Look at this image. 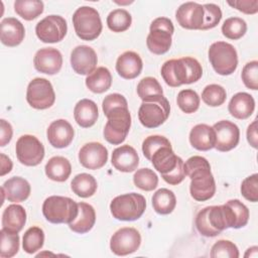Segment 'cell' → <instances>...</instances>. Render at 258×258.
Returning <instances> with one entry per match:
<instances>
[{
	"label": "cell",
	"mask_w": 258,
	"mask_h": 258,
	"mask_svg": "<svg viewBox=\"0 0 258 258\" xmlns=\"http://www.w3.org/2000/svg\"><path fill=\"white\" fill-rule=\"evenodd\" d=\"M249 220L248 208L239 200H230L222 206L206 207L196 217V228L205 237H216L228 228L240 229Z\"/></svg>",
	"instance_id": "1"
},
{
	"label": "cell",
	"mask_w": 258,
	"mask_h": 258,
	"mask_svg": "<svg viewBox=\"0 0 258 258\" xmlns=\"http://www.w3.org/2000/svg\"><path fill=\"white\" fill-rule=\"evenodd\" d=\"M185 175L190 178L189 191L194 200L205 202L216 194V182L210 162L203 156L194 155L183 164Z\"/></svg>",
	"instance_id": "2"
},
{
	"label": "cell",
	"mask_w": 258,
	"mask_h": 258,
	"mask_svg": "<svg viewBox=\"0 0 258 258\" xmlns=\"http://www.w3.org/2000/svg\"><path fill=\"white\" fill-rule=\"evenodd\" d=\"M161 76L166 85L176 88L198 82L203 76V68L198 59L190 56L169 59L162 64Z\"/></svg>",
	"instance_id": "3"
},
{
	"label": "cell",
	"mask_w": 258,
	"mask_h": 258,
	"mask_svg": "<svg viewBox=\"0 0 258 258\" xmlns=\"http://www.w3.org/2000/svg\"><path fill=\"white\" fill-rule=\"evenodd\" d=\"M79 213L78 203L73 199L61 196H51L42 205L44 218L52 224H70Z\"/></svg>",
	"instance_id": "4"
},
{
	"label": "cell",
	"mask_w": 258,
	"mask_h": 258,
	"mask_svg": "<svg viewBox=\"0 0 258 258\" xmlns=\"http://www.w3.org/2000/svg\"><path fill=\"white\" fill-rule=\"evenodd\" d=\"M108 121L104 127V138L113 145L121 144L131 127V115L128 107H115L105 114Z\"/></svg>",
	"instance_id": "5"
},
{
	"label": "cell",
	"mask_w": 258,
	"mask_h": 258,
	"mask_svg": "<svg viewBox=\"0 0 258 258\" xmlns=\"http://www.w3.org/2000/svg\"><path fill=\"white\" fill-rule=\"evenodd\" d=\"M146 200L136 192L124 194L114 198L110 204L112 216L119 221H135L144 213Z\"/></svg>",
	"instance_id": "6"
},
{
	"label": "cell",
	"mask_w": 258,
	"mask_h": 258,
	"mask_svg": "<svg viewBox=\"0 0 258 258\" xmlns=\"http://www.w3.org/2000/svg\"><path fill=\"white\" fill-rule=\"evenodd\" d=\"M76 34L83 40H94L102 32L103 25L99 12L90 6H81L73 15Z\"/></svg>",
	"instance_id": "7"
},
{
	"label": "cell",
	"mask_w": 258,
	"mask_h": 258,
	"mask_svg": "<svg viewBox=\"0 0 258 258\" xmlns=\"http://www.w3.org/2000/svg\"><path fill=\"white\" fill-rule=\"evenodd\" d=\"M149 34L146 38V45L150 52L154 54H163L171 46L174 27L172 21L167 17H157L151 24Z\"/></svg>",
	"instance_id": "8"
},
{
	"label": "cell",
	"mask_w": 258,
	"mask_h": 258,
	"mask_svg": "<svg viewBox=\"0 0 258 258\" xmlns=\"http://www.w3.org/2000/svg\"><path fill=\"white\" fill-rule=\"evenodd\" d=\"M209 60L215 72L221 76L233 74L238 67L236 48L228 42L217 41L209 48Z\"/></svg>",
	"instance_id": "9"
},
{
	"label": "cell",
	"mask_w": 258,
	"mask_h": 258,
	"mask_svg": "<svg viewBox=\"0 0 258 258\" xmlns=\"http://www.w3.org/2000/svg\"><path fill=\"white\" fill-rule=\"evenodd\" d=\"M169 113V102L163 95H161L142 101L138 110V119L144 127L156 128L167 120Z\"/></svg>",
	"instance_id": "10"
},
{
	"label": "cell",
	"mask_w": 258,
	"mask_h": 258,
	"mask_svg": "<svg viewBox=\"0 0 258 258\" xmlns=\"http://www.w3.org/2000/svg\"><path fill=\"white\" fill-rule=\"evenodd\" d=\"M26 101L34 109L50 108L55 101L51 83L44 78H35L27 86Z\"/></svg>",
	"instance_id": "11"
},
{
	"label": "cell",
	"mask_w": 258,
	"mask_h": 258,
	"mask_svg": "<svg viewBox=\"0 0 258 258\" xmlns=\"http://www.w3.org/2000/svg\"><path fill=\"white\" fill-rule=\"evenodd\" d=\"M18 161L26 166L38 165L44 157L42 143L33 135L25 134L18 138L15 146Z\"/></svg>",
	"instance_id": "12"
},
{
	"label": "cell",
	"mask_w": 258,
	"mask_h": 258,
	"mask_svg": "<svg viewBox=\"0 0 258 258\" xmlns=\"http://www.w3.org/2000/svg\"><path fill=\"white\" fill-rule=\"evenodd\" d=\"M67 31V21L59 15H48L41 19L35 26L36 36L45 43H55L62 40Z\"/></svg>",
	"instance_id": "13"
},
{
	"label": "cell",
	"mask_w": 258,
	"mask_h": 258,
	"mask_svg": "<svg viewBox=\"0 0 258 258\" xmlns=\"http://www.w3.org/2000/svg\"><path fill=\"white\" fill-rule=\"evenodd\" d=\"M141 244V235L131 227H124L116 231L110 240L111 251L118 256H126L138 250Z\"/></svg>",
	"instance_id": "14"
},
{
	"label": "cell",
	"mask_w": 258,
	"mask_h": 258,
	"mask_svg": "<svg viewBox=\"0 0 258 258\" xmlns=\"http://www.w3.org/2000/svg\"><path fill=\"white\" fill-rule=\"evenodd\" d=\"M216 135L215 148L218 151L226 152L235 148L240 140L239 127L228 120H221L213 126Z\"/></svg>",
	"instance_id": "15"
},
{
	"label": "cell",
	"mask_w": 258,
	"mask_h": 258,
	"mask_svg": "<svg viewBox=\"0 0 258 258\" xmlns=\"http://www.w3.org/2000/svg\"><path fill=\"white\" fill-rule=\"evenodd\" d=\"M108 160V150L100 142L86 143L79 151L80 163L88 169H99Z\"/></svg>",
	"instance_id": "16"
},
{
	"label": "cell",
	"mask_w": 258,
	"mask_h": 258,
	"mask_svg": "<svg viewBox=\"0 0 258 258\" xmlns=\"http://www.w3.org/2000/svg\"><path fill=\"white\" fill-rule=\"evenodd\" d=\"M98 57L96 51L88 45H78L71 53V64L79 75L92 74L97 67Z\"/></svg>",
	"instance_id": "17"
},
{
	"label": "cell",
	"mask_w": 258,
	"mask_h": 258,
	"mask_svg": "<svg viewBox=\"0 0 258 258\" xmlns=\"http://www.w3.org/2000/svg\"><path fill=\"white\" fill-rule=\"evenodd\" d=\"M33 64L36 71L46 75L57 74L62 66V55L54 47H44L36 51Z\"/></svg>",
	"instance_id": "18"
},
{
	"label": "cell",
	"mask_w": 258,
	"mask_h": 258,
	"mask_svg": "<svg viewBox=\"0 0 258 258\" xmlns=\"http://www.w3.org/2000/svg\"><path fill=\"white\" fill-rule=\"evenodd\" d=\"M175 18L185 29H201L204 24L203 5L197 2L182 3L175 12Z\"/></svg>",
	"instance_id": "19"
},
{
	"label": "cell",
	"mask_w": 258,
	"mask_h": 258,
	"mask_svg": "<svg viewBox=\"0 0 258 258\" xmlns=\"http://www.w3.org/2000/svg\"><path fill=\"white\" fill-rule=\"evenodd\" d=\"M75 131L73 126L64 119L51 122L46 131L48 142L55 148L68 147L72 143Z\"/></svg>",
	"instance_id": "20"
},
{
	"label": "cell",
	"mask_w": 258,
	"mask_h": 258,
	"mask_svg": "<svg viewBox=\"0 0 258 258\" xmlns=\"http://www.w3.org/2000/svg\"><path fill=\"white\" fill-rule=\"evenodd\" d=\"M1 191L3 196L2 201L6 199L11 203H20L28 199L31 187L25 178L20 176H13L3 183Z\"/></svg>",
	"instance_id": "21"
},
{
	"label": "cell",
	"mask_w": 258,
	"mask_h": 258,
	"mask_svg": "<svg viewBox=\"0 0 258 258\" xmlns=\"http://www.w3.org/2000/svg\"><path fill=\"white\" fill-rule=\"evenodd\" d=\"M112 165L119 171L132 172L139 164L137 151L130 145H122L114 149L111 158Z\"/></svg>",
	"instance_id": "22"
},
{
	"label": "cell",
	"mask_w": 258,
	"mask_h": 258,
	"mask_svg": "<svg viewBox=\"0 0 258 258\" xmlns=\"http://www.w3.org/2000/svg\"><path fill=\"white\" fill-rule=\"evenodd\" d=\"M1 42L9 47L19 45L24 39L25 28L23 24L14 17L4 18L0 23Z\"/></svg>",
	"instance_id": "23"
},
{
	"label": "cell",
	"mask_w": 258,
	"mask_h": 258,
	"mask_svg": "<svg viewBox=\"0 0 258 258\" xmlns=\"http://www.w3.org/2000/svg\"><path fill=\"white\" fill-rule=\"evenodd\" d=\"M143 68V62L138 53L135 51H125L116 61V71L119 76L126 80H132L137 78Z\"/></svg>",
	"instance_id": "24"
},
{
	"label": "cell",
	"mask_w": 258,
	"mask_h": 258,
	"mask_svg": "<svg viewBox=\"0 0 258 258\" xmlns=\"http://www.w3.org/2000/svg\"><path fill=\"white\" fill-rule=\"evenodd\" d=\"M191 146L200 151H208L215 147L216 135L214 128L207 124H198L189 132Z\"/></svg>",
	"instance_id": "25"
},
{
	"label": "cell",
	"mask_w": 258,
	"mask_h": 258,
	"mask_svg": "<svg viewBox=\"0 0 258 258\" xmlns=\"http://www.w3.org/2000/svg\"><path fill=\"white\" fill-rule=\"evenodd\" d=\"M255 109V101L254 98L245 92H240L235 94L229 105L228 110L229 113L236 119L244 120L249 118Z\"/></svg>",
	"instance_id": "26"
},
{
	"label": "cell",
	"mask_w": 258,
	"mask_h": 258,
	"mask_svg": "<svg viewBox=\"0 0 258 258\" xmlns=\"http://www.w3.org/2000/svg\"><path fill=\"white\" fill-rule=\"evenodd\" d=\"M26 222L24 208L17 204L8 206L2 214V229L10 233H19Z\"/></svg>",
	"instance_id": "27"
},
{
	"label": "cell",
	"mask_w": 258,
	"mask_h": 258,
	"mask_svg": "<svg viewBox=\"0 0 258 258\" xmlns=\"http://www.w3.org/2000/svg\"><path fill=\"white\" fill-rule=\"evenodd\" d=\"M74 117L79 126L83 128L92 127L99 117L97 104L92 100L82 99L75 106Z\"/></svg>",
	"instance_id": "28"
},
{
	"label": "cell",
	"mask_w": 258,
	"mask_h": 258,
	"mask_svg": "<svg viewBox=\"0 0 258 258\" xmlns=\"http://www.w3.org/2000/svg\"><path fill=\"white\" fill-rule=\"evenodd\" d=\"M79 213L76 219L69 224V228L78 234H85L92 230L96 222L95 209L84 202L78 203Z\"/></svg>",
	"instance_id": "29"
},
{
	"label": "cell",
	"mask_w": 258,
	"mask_h": 258,
	"mask_svg": "<svg viewBox=\"0 0 258 258\" xmlns=\"http://www.w3.org/2000/svg\"><path fill=\"white\" fill-rule=\"evenodd\" d=\"M46 176L53 180L62 182L67 180L72 172V165L69 159L63 156H53L51 157L44 167Z\"/></svg>",
	"instance_id": "30"
},
{
	"label": "cell",
	"mask_w": 258,
	"mask_h": 258,
	"mask_svg": "<svg viewBox=\"0 0 258 258\" xmlns=\"http://www.w3.org/2000/svg\"><path fill=\"white\" fill-rule=\"evenodd\" d=\"M112 76L107 68L99 67L86 78L87 88L96 94H102L110 89Z\"/></svg>",
	"instance_id": "31"
},
{
	"label": "cell",
	"mask_w": 258,
	"mask_h": 258,
	"mask_svg": "<svg viewBox=\"0 0 258 258\" xmlns=\"http://www.w3.org/2000/svg\"><path fill=\"white\" fill-rule=\"evenodd\" d=\"M97 187L98 183L96 178L89 173L77 174L71 182L73 192L81 198H90L94 196Z\"/></svg>",
	"instance_id": "32"
},
{
	"label": "cell",
	"mask_w": 258,
	"mask_h": 258,
	"mask_svg": "<svg viewBox=\"0 0 258 258\" xmlns=\"http://www.w3.org/2000/svg\"><path fill=\"white\" fill-rule=\"evenodd\" d=\"M176 206V198L172 190L168 188H159L153 194L152 207L153 210L160 215H168L172 213Z\"/></svg>",
	"instance_id": "33"
},
{
	"label": "cell",
	"mask_w": 258,
	"mask_h": 258,
	"mask_svg": "<svg viewBox=\"0 0 258 258\" xmlns=\"http://www.w3.org/2000/svg\"><path fill=\"white\" fill-rule=\"evenodd\" d=\"M43 2L39 0H16L14 2L15 12L25 20H33L43 12Z\"/></svg>",
	"instance_id": "34"
},
{
	"label": "cell",
	"mask_w": 258,
	"mask_h": 258,
	"mask_svg": "<svg viewBox=\"0 0 258 258\" xmlns=\"http://www.w3.org/2000/svg\"><path fill=\"white\" fill-rule=\"evenodd\" d=\"M44 243V233L39 227H30L26 230L22 239L23 250L28 254H33L40 250Z\"/></svg>",
	"instance_id": "35"
},
{
	"label": "cell",
	"mask_w": 258,
	"mask_h": 258,
	"mask_svg": "<svg viewBox=\"0 0 258 258\" xmlns=\"http://www.w3.org/2000/svg\"><path fill=\"white\" fill-rule=\"evenodd\" d=\"M131 23L132 16L125 9H115L107 16V25L113 32H123L130 27Z\"/></svg>",
	"instance_id": "36"
},
{
	"label": "cell",
	"mask_w": 258,
	"mask_h": 258,
	"mask_svg": "<svg viewBox=\"0 0 258 258\" xmlns=\"http://www.w3.org/2000/svg\"><path fill=\"white\" fill-rule=\"evenodd\" d=\"M137 94L142 101L163 95V90L159 82L153 77L143 78L137 85Z\"/></svg>",
	"instance_id": "37"
},
{
	"label": "cell",
	"mask_w": 258,
	"mask_h": 258,
	"mask_svg": "<svg viewBox=\"0 0 258 258\" xmlns=\"http://www.w3.org/2000/svg\"><path fill=\"white\" fill-rule=\"evenodd\" d=\"M246 31L247 23L240 17H230L222 25V33L229 39H239L245 35Z\"/></svg>",
	"instance_id": "38"
},
{
	"label": "cell",
	"mask_w": 258,
	"mask_h": 258,
	"mask_svg": "<svg viewBox=\"0 0 258 258\" xmlns=\"http://www.w3.org/2000/svg\"><path fill=\"white\" fill-rule=\"evenodd\" d=\"M134 184L145 191H151L158 184V176L150 168H140L133 175Z\"/></svg>",
	"instance_id": "39"
},
{
	"label": "cell",
	"mask_w": 258,
	"mask_h": 258,
	"mask_svg": "<svg viewBox=\"0 0 258 258\" xmlns=\"http://www.w3.org/2000/svg\"><path fill=\"white\" fill-rule=\"evenodd\" d=\"M227 98V93L224 87L211 84L205 87L202 92V100L210 107H218L225 103Z\"/></svg>",
	"instance_id": "40"
},
{
	"label": "cell",
	"mask_w": 258,
	"mask_h": 258,
	"mask_svg": "<svg viewBox=\"0 0 258 258\" xmlns=\"http://www.w3.org/2000/svg\"><path fill=\"white\" fill-rule=\"evenodd\" d=\"M1 246L0 256L2 258H11L19 250V236L17 233H10L1 229Z\"/></svg>",
	"instance_id": "41"
},
{
	"label": "cell",
	"mask_w": 258,
	"mask_h": 258,
	"mask_svg": "<svg viewBox=\"0 0 258 258\" xmlns=\"http://www.w3.org/2000/svg\"><path fill=\"white\" fill-rule=\"evenodd\" d=\"M176 103L182 112L191 114L200 107V97L198 93L191 89L181 90L177 95Z\"/></svg>",
	"instance_id": "42"
},
{
	"label": "cell",
	"mask_w": 258,
	"mask_h": 258,
	"mask_svg": "<svg viewBox=\"0 0 258 258\" xmlns=\"http://www.w3.org/2000/svg\"><path fill=\"white\" fill-rule=\"evenodd\" d=\"M210 255L213 258H238L239 250L233 242L219 240L212 246Z\"/></svg>",
	"instance_id": "43"
},
{
	"label": "cell",
	"mask_w": 258,
	"mask_h": 258,
	"mask_svg": "<svg viewBox=\"0 0 258 258\" xmlns=\"http://www.w3.org/2000/svg\"><path fill=\"white\" fill-rule=\"evenodd\" d=\"M204 9V24L202 30H207L216 27L222 19L221 8L213 3H207L203 5Z\"/></svg>",
	"instance_id": "44"
},
{
	"label": "cell",
	"mask_w": 258,
	"mask_h": 258,
	"mask_svg": "<svg viewBox=\"0 0 258 258\" xmlns=\"http://www.w3.org/2000/svg\"><path fill=\"white\" fill-rule=\"evenodd\" d=\"M241 78L248 89L256 91L258 89V61L247 62L242 70Z\"/></svg>",
	"instance_id": "45"
},
{
	"label": "cell",
	"mask_w": 258,
	"mask_h": 258,
	"mask_svg": "<svg viewBox=\"0 0 258 258\" xmlns=\"http://www.w3.org/2000/svg\"><path fill=\"white\" fill-rule=\"evenodd\" d=\"M170 144L169 140L161 135H150L146 137L142 143V152L144 156L150 160L151 155L160 147Z\"/></svg>",
	"instance_id": "46"
},
{
	"label": "cell",
	"mask_w": 258,
	"mask_h": 258,
	"mask_svg": "<svg viewBox=\"0 0 258 258\" xmlns=\"http://www.w3.org/2000/svg\"><path fill=\"white\" fill-rule=\"evenodd\" d=\"M241 194L249 202L258 201V174L254 173L246 177L241 183Z\"/></svg>",
	"instance_id": "47"
},
{
	"label": "cell",
	"mask_w": 258,
	"mask_h": 258,
	"mask_svg": "<svg viewBox=\"0 0 258 258\" xmlns=\"http://www.w3.org/2000/svg\"><path fill=\"white\" fill-rule=\"evenodd\" d=\"M115 107H128L127 100L125 99V97L123 95L114 93V94H110L104 98L103 103H102V108H103L104 114H106L107 112H109L111 109H113Z\"/></svg>",
	"instance_id": "48"
},
{
	"label": "cell",
	"mask_w": 258,
	"mask_h": 258,
	"mask_svg": "<svg viewBox=\"0 0 258 258\" xmlns=\"http://www.w3.org/2000/svg\"><path fill=\"white\" fill-rule=\"evenodd\" d=\"M228 4L233 8L245 13V14H255L258 11V1L257 0H239V1H228Z\"/></svg>",
	"instance_id": "49"
},
{
	"label": "cell",
	"mask_w": 258,
	"mask_h": 258,
	"mask_svg": "<svg viewBox=\"0 0 258 258\" xmlns=\"http://www.w3.org/2000/svg\"><path fill=\"white\" fill-rule=\"evenodd\" d=\"M183 160L181 159L178 164L176 165V167L169 172L168 174L162 176V178L164 179V181H166L167 183L171 184V185H176L178 183H180L184 177H185V173H184V169H183Z\"/></svg>",
	"instance_id": "50"
},
{
	"label": "cell",
	"mask_w": 258,
	"mask_h": 258,
	"mask_svg": "<svg viewBox=\"0 0 258 258\" xmlns=\"http://www.w3.org/2000/svg\"><path fill=\"white\" fill-rule=\"evenodd\" d=\"M13 130L10 123H8L6 120L1 119L0 120V146H5L7 143L10 142L12 138Z\"/></svg>",
	"instance_id": "51"
},
{
	"label": "cell",
	"mask_w": 258,
	"mask_h": 258,
	"mask_svg": "<svg viewBox=\"0 0 258 258\" xmlns=\"http://www.w3.org/2000/svg\"><path fill=\"white\" fill-rule=\"evenodd\" d=\"M247 140L253 148H257V120H254L248 126Z\"/></svg>",
	"instance_id": "52"
},
{
	"label": "cell",
	"mask_w": 258,
	"mask_h": 258,
	"mask_svg": "<svg viewBox=\"0 0 258 258\" xmlns=\"http://www.w3.org/2000/svg\"><path fill=\"white\" fill-rule=\"evenodd\" d=\"M0 156H1V173H0V175L3 176L6 173L11 171L13 164H12L11 159L8 156H6L5 154L1 153Z\"/></svg>",
	"instance_id": "53"
},
{
	"label": "cell",
	"mask_w": 258,
	"mask_h": 258,
	"mask_svg": "<svg viewBox=\"0 0 258 258\" xmlns=\"http://www.w3.org/2000/svg\"><path fill=\"white\" fill-rule=\"evenodd\" d=\"M257 250H258L257 246H253V247L248 248L244 257H246V258H248V257H257Z\"/></svg>",
	"instance_id": "54"
}]
</instances>
